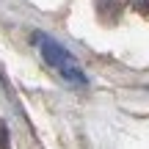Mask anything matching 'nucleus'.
<instances>
[{
	"mask_svg": "<svg viewBox=\"0 0 149 149\" xmlns=\"http://www.w3.org/2000/svg\"><path fill=\"white\" fill-rule=\"evenodd\" d=\"M133 8L138 11V14L149 17V0H133Z\"/></svg>",
	"mask_w": 149,
	"mask_h": 149,
	"instance_id": "nucleus-2",
	"label": "nucleus"
},
{
	"mask_svg": "<svg viewBox=\"0 0 149 149\" xmlns=\"http://www.w3.org/2000/svg\"><path fill=\"white\" fill-rule=\"evenodd\" d=\"M0 149H8V130L3 122H0Z\"/></svg>",
	"mask_w": 149,
	"mask_h": 149,
	"instance_id": "nucleus-3",
	"label": "nucleus"
},
{
	"mask_svg": "<svg viewBox=\"0 0 149 149\" xmlns=\"http://www.w3.org/2000/svg\"><path fill=\"white\" fill-rule=\"evenodd\" d=\"M122 11H124V0H97V14H100V19L108 22V25L119 22Z\"/></svg>",
	"mask_w": 149,
	"mask_h": 149,
	"instance_id": "nucleus-1",
	"label": "nucleus"
}]
</instances>
